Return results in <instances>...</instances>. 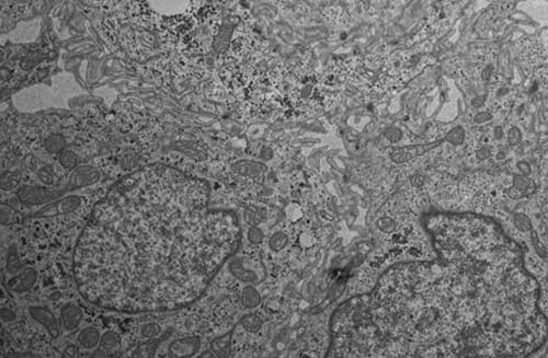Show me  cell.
I'll use <instances>...</instances> for the list:
<instances>
[{
	"label": "cell",
	"instance_id": "1",
	"mask_svg": "<svg viewBox=\"0 0 548 358\" xmlns=\"http://www.w3.org/2000/svg\"><path fill=\"white\" fill-rule=\"evenodd\" d=\"M111 207L95 209L74 256L80 293L103 308L175 309L200 296L209 281L158 242L214 271L240 242L234 214H203L171 205L141 210Z\"/></svg>",
	"mask_w": 548,
	"mask_h": 358
},
{
	"label": "cell",
	"instance_id": "2",
	"mask_svg": "<svg viewBox=\"0 0 548 358\" xmlns=\"http://www.w3.org/2000/svg\"><path fill=\"white\" fill-rule=\"evenodd\" d=\"M427 226L440 256L453 355L521 357L538 351L548 340V320L521 247L482 215L436 214Z\"/></svg>",
	"mask_w": 548,
	"mask_h": 358
},
{
	"label": "cell",
	"instance_id": "3",
	"mask_svg": "<svg viewBox=\"0 0 548 358\" xmlns=\"http://www.w3.org/2000/svg\"><path fill=\"white\" fill-rule=\"evenodd\" d=\"M61 195L60 192L40 187H23L18 191L21 203L25 205H41L52 202Z\"/></svg>",
	"mask_w": 548,
	"mask_h": 358
},
{
	"label": "cell",
	"instance_id": "4",
	"mask_svg": "<svg viewBox=\"0 0 548 358\" xmlns=\"http://www.w3.org/2000/svg\"><path fill=\"white\" fill-rule=\"evenodd\" d=\"M440 142H431V144H422V145H411V146H403L394 148L389 154L390 159L393 160L395 163H404L410 160L415 159L417 157L424 155L427 151L431 150L434 147H436Z\"/></svg>",
	"mask_w": 548,
	"mask_h": 358
},
{
	"label": "cell",
	"instance_id": "5",
	"mask_svg": "<svg viewBox=\"0 0 548 358\" xmlns=\"http://www.w3.org/2000/svg\"><path fill=\"white\" fill-rule=\"evenodd\" d=\"M201 347L199 336H188L176 340L169 346V356L174 358H183L194 356Z\"/></svg>",
	"mask_w": 548,
	"mask_h": 358
},
{
	"label": "cell",
	"instance_id": "6",
	"mask_svg": "<svg viewBox=\"0 0 548 358\" xmlns=\"http://www.w3.org/2000/svg\"><path fill=\"white\" fill-rule=\"evenodd\" d=\"M29 313H30L31 317L36 322L42 324L48 331V333L52 335V338H57L58 334H60V327H58L57 319L55 318L52 311L48 310V308H44V307H30L29 308Z\"/></svg>",
	"mask_w": 548,
	"mask_h": 358
},
{
	"label": "cell",
	"instance_id": "7",
	"mask_svg": "<svg viewBox=\"0 0 548 358\" xmlns=\"http://www.w3.org/2000/svg\"><path fill=\"white\" fill-rule=\"evenodd\" d=\"M36 280H37L36 269L33 267H27L19 276H16L14 279L10 280L9 281L10 289L14 290L16 293H25L34 286V284L36 283Z\"/></svg>",
	"mask_w": 548,
	"mask_h": 358
},
{
	"label": "cell",
	"instance_id": "8",
	"mask_svg": "<svg viewBox=\"0 0 548 358\" xmlns=\"http://www.w3.org/2000/svg\"><path fill=\"white\" fill-rule=\"evenodd\" d=\"M100 179L99 171L92 167H80L76 170L69 181V184L73 187H82L86 185L94 184L98 182Z\"/></svg>",
	"mask_w": 548,
	"mask_h": 358
},
{
	"label": "cell",
	"instance_id": "9",
	"mask_svg": "<svg viewBox=\"0 0 548 358\" xmlns=\"http://www.w3.org/2000/svg\"><path fill=\"white\" fill-rule=\"evenodd\" d=\"M81 205V199L79 196H68L66 199L57 202L56 204L50 205L49 207L43 209L39 216H53V215L68 214L77 209Z\"/></svg>",
	"mask_w": 548,
	"mask_h": 358
},
{
	"label": "cell",
	"instance_id": "10",
	"mask_svg": "<svg viewBox=\"0 0 548 358\" xmlns=\"http://www.w3.org/2000/svg\"><path fill=\"white\" fill-rule=\"evenodd\" d=\"M231 169L239 175L256 178L267 171V166L262 162L254 161V160H242L233 164Z\"/></svg>",
	"mask_w": 548,
	"mask_h": 358
},
{
	"label": "cell",
	"instance_id": "11",
	"mask_svg": "<svg viewBox=\"0 0 548 358\" xmlns=\"http://www.w3.org/2000/svg\"><path fill=\"white\" fill-rule=\"evenodd\" d=\"M61 317L65 328L70 331L74 330L76 327H78V324L81 322L83 312L78 306L74 304H67L61 310Z\"/></svg>",
	"mask_w": 548,
	"mask_h": 358
},
{
	"label": "cell",
	"instance_id": "12",
	"mask_svg": "<svg viewBox=\"0 0 548 358\" xmlns=\"http://www.w3.org/2000/svg\"><path fill=\"white\" fill-rule=\"evenodd\" d=\"M229 271L236 277V279L246 283H255L258 280V275L251 269H248L244 266L242 261L240 259H234L229 263Z\"/></svg>",
	"mask_w": 548,
	"mask_h": 358
},
{
	"label": "cell",
	"instance_id": "13",
	"mask_svg": "<svg viewBox=\"0 0 548 358\" xmlns=\"http://www.w3.org/2000/svg\"><path fill=\"white\" fill-rule=\"evenodd\" d=\"M231 336L233 331L218 336L210 342V351L217 357H228L231 353Z\"/></svg>",
	"mask_w": 548,
	"mask_h": 358
},
{
	"label": "cell",
	"instance_id": "14",
	"mask_svg": "<svg viewBox=\"0 0 548 358\" xmlns=\"http://www.w3.org/2000/svg\"><path fill=\"white\" fill-rule=\"evenodd\" d=\"M100 349L108 354V356H114L121 351V339L117 333L113 331H107L101 336Z\"/></svg>",
	"mask_w": 548,
	"mask_h": 358
},
{
	"label": "cell",
	"instance_id": "15",
	"mask_svg": "<svg viewBox=\"0 0 548 358\" xmlns=\"http://www.w3.org/2000/svg\"><path fill=\"white\" fill-rule=\"evenodd\" d=\"M78 340L85 348H95L100 342V332L95 327H87L80 332Z\"/></svg>",
	"mask_w": 548,
	"mask_h": 358
},
{
	"label": "cell",
	"instance_id": "16",
	"mask_svg": "<svg viewBox=\"0 0 548 358\" xmlns=\"http://www.w3.org/2000/svg\"><path fill=\"white\" fill-rule=\"evenodd\" d=\"M164 339H167V336H164V338L162 336V338L149 339V341H147V342L141 344L140 346L135 349V352L133 354V357H137V358L154 357L155 353H156V349L158 348L159 344L161 343V341H163Z\"/></svg>",
	"mask_w": 548,
	"mask_h": 358
},
{
	"label": "cell",
	"instance_id": "17",
	"mask_svg": "<svg viewBox=\"0 0 548 358\" xmlns=\"http://www.w3.org/2000/svg\"><path fill=\"white\" fill-rule=\"evenodd\" d=\"M6 269L7 272L10 274H16L21 269L20 255H19L18 248H16V244H11L9 250H8Z\"/></svg>",
	"mask_w": 548,
	"mask_h": 358
},
{
	"label": "cell",
	"instance_id": "18",
	"mask_svg": "<svg viewBox=\"0 0 548 358\" xmlns=\"http://www.w3.org/2000/svg\"><path fill=\"white\" fill-rule=\"evenodd\" d=\"M44 146L46 150L52 154L62 153L63 149H64L66 146V140L62 135L53 134L46 138V140L44 141Z\"/></svg>",
	"mask_w": 548,
	"mask_h": 358
},
{
	"label": "cell",
	"instance_id": "19",
	"mask_svg": "<svg viewBox=\"0 0 548 358\" xmlns=\"http://www.w3.org/2000/svg\"><path fill=\"white\" fill-rule=\"evenodd\" d=\"M264 217H265L264 210L261 209L260 207H257V206H249V207L246 208V210H244L243 213L244 221L250 226H257L258 224H260V222L263 220Z\"/></svg>",
	"mask_w": 548,
	"mask_h": 358
},
{
	"label": "cell",
	"instance_id": "20",
	"mask_svg": "<svg viewBox=\"0 0 548 358\" xmlns=\"http://www.w3.org/2000/svg\"><path fill=\"white\" fill-rule=\"evenodd\" d=\"M242 301L246 308H256L260 304V295L254 287L248 286L242 290Z\"/></svg>",
	"mask_w": 548,
	"mask_h": 358
},
{
	"label": "cell",
	"instance_id": "21",
	"mask_svg": "<svg viewBox=\"0 0 548 358\" xmlns=\"http://www.w3.org/2000/svg\"><path fill=\"white\" fill-rule=\"evenodd\" d=\"M242 324L244 330L249 333H256L262 327V321L257 314L248 313L242 318Z\"/></svg>",
	"mask_w": 548,
	"mask_h": 358
},
{
	"label": "cell",
	"instance_id": "22",
	"mask_svg": "<svg viewBox=\"0 0 548 358\" xmlns=\"http://www.w3.org/2000/svg\"><path fill=\"white\" fill-rule=\"evenodd\" d=\"M60 162L63 167L67 170H71L76 168L78 163V157L74 151L63 150L60 155Z\"/></svg>",
	"mask_w": 548,
	"mask_h": 358
},
{
	"label": "cell",
	"instance_id": "23",
	"mask_svg": "<svg viewBox=\"0 0 548 358\" xmlns=\"http://www.w3.org/2000/svg\"><path fill=\"white\" fill-rule=\"evenodd\" d=\"M286 244H288V237H286L284 233H281V231L274 233L269 240L270 248L276 252L283 250L286 247Z\"/></svg>",
	"mask_w": 548,
	"mask_h": 358
},
{
	"label": "cell",
	"instance_id": "24",
	"mask_svg": "<svg viewBox=\"0 0 548 358\" xmlns=\"http://www.w3.org/2000/svg\"><path fill=\"white\" fill-rule=\"evenodd\" d=\"M141 333L146 339H155L158 338L161 333V327L158 323L150 322L147 323L145 326H143L141 328Z\"/></svg>",
	"mask_w": 548,
	"mask_h": 358
},
{
	"label": "cell",
	"instance_id": "25",
	"mask_svg": "<svg viewBox=\"0 0 548 358\" xmlns=\"http://www.w3.org/2000/svg\"><path fill=\"white\" fill-rule=\"evenodd\" d=\"M464 140H465V132H464V129L462 127H459V126L458 127L453 128L451 132H449L448 135H446V140L454 146L461 145Z\"/></svg>",
	"mask_w": 548,
	"mask_h": 358
},
{
	"label": "cell",
	"instance_id": "26",
	"mask_svg": "<svg viewBox=\"0 0 548 358\" xmlns=\"http://www.w3.org/2000/svg\"><path fill=\"white\" fill-rule=\"evenodd\" d=\"M384 137L386 138L387 140H389L390 142H398L402 140L403 138V132L402 129H399L398 127H395V126H389V127H387L385 130H384Z\"/></svg>",
	"mask_w": 548,
	"mask_h": 358
},
{
	"label": "cell",
	"instance_id": "27",
	"mask_svg": "<svg viewBox=\"0 0 548 358\" xmlns=\"http://www.w3.org/2000/svg\"><path fill=\"white\" fill-rule=\"evenodd\" d=\"M264 233L259 227L251 226L249 230H248V240L254 244H259L263 241Z\"/></svg>",
	"mask_w": 548,
	"mask_h": 358
},
{
	"label": "cell",
	"instance_id": "28",
	"mask_svg": "<svg viewBox=\"0 0 548 358\" xmlns=\"http://www.w3.org/2000/svg\"><path fill=\"white\" fill-rule=\"evenodd\" d=\"M377 226H378V228L383 231V233H391V231H394L396 229V226H397V224H396V221L394 220V219H391L389 217H384V218L379 219L378 222H377Z\"/></svg>",
	"mask_w": 548,
	"mask_h": 358
},
{
	"label": "cell",
	"instance_id": "29",
	"mask_svg": "<svg viewBox=\"0 0 548 358\" xmlns=\"http://www.w3.org/2000/svg\"><path fill=\"white\" fill-rule=\"evenodd\" d=\"M39 178L44 184L50 185L54 182V170L50 166L43 167L39 172Z\"/></svg>",
	"mask_w": 548,
	"mask_h": 358
},
{
	"label": "cell",
	"instance_id": "30",
	"mask_svg": "<svg viewBox=\"0 0 548 358\" xmlns=\"http://www.w3.org/2000/svg\"><path fill=\"white\" fill-rule=\"evenodd\" d=\"M531 181L525 178V176H516L514 178V187L518 189L520 192H526L530 188Z\"/></svg>",
	"mask_w": 548,
	"mask_h": 358
},
{
	"label": "cell",
	"instance_id": "31",
	"mask_svg": "<svg viewBox=\"0 0 548 358\" xmlns=\"http://www.w3.org/2000/svg\"><path fill=\"white\" fill-rule=\"evenodd\" d=\"M514 222H516V226L517 227V228L521 229V230L525 231V230H529L531 228V222L529 220V218L523 216V215H517V216L516 217V220H514Z\"/></svg>",
	"mask_w": 548,
	"mask_h": 358
},
{
	"label": "cell",
	"instance_id": "32",
	"mask_svg": "<svg viewBox=\"0 0 548 358\" xmlns=\"http://www.w3.org/2000/svg\"><path fill=\"white\" fill-rule=\"evenodd\" d=\"M521 138H522L521 132H520V130H518L516 127H513V128L509 132L508 140H509L510 144H511V145H516V144H518V142H520V140H521Z\"/></svg>",
	"mask_w": 548,
	"mask_h": 358
},
{
	"label": "cell",
	"instance_id": "33",
	"mask_svg": "<svg viewBox=\"0 0 548 358\" xmlns=\"http://www.w3.org/2000/svg\"><path fill=\"white\" fill-rule=\"evenodd\" d=\"M78 347L76 346V345H68V346L66 347L65 349V353H64V356L65 357H70V358H74V357H78Z\"/></svg>",
	"mask_w": 548,
	"mask_h": 358
},
{
	"label": "cell",
	"instance_id": "34",
	"mask_svg": "<svg viewBox=\"0 0 548 358\" xmlns=\"http://www.w3.org/2000/svg\"><path fill=\"white\" fill-rule=\"evenodd\" d=\"M1 318L2 320H5V321H11V320H14L16 318V313L9 309H2Z\"/></svg>",
	"mask_w": 548,
	"mask_h": 358
},
{
	"label": "cell",
	"instance_id": "35",
	"mask_svg": "<svg viewBox=\"0 0 548 358\" xmlns=\"http://www.w3.org/2000/svg\"><path fill=\"white\" fill-rule=\"evenodd\" d=\"M260 156H261V158L264 159V160H270L273 157V151L270 148H267V147H265V148L261 150Z\"/></svg>",
	"mask_w": 548,
	"mask_h": 358
},
{
	"label": "cell",
	"instance_id": "36",
	"mask_svg": "<svg viewBox=\"0 0 548 358\" xmlns=\"http://www.w3.org/2000/svg\"><path fill=\"white\" fill-rule=\"evenodd\" d=\"M491 119V115L489 114V113H479V114L476 116V122H478V123H483V122H486L488 120Z\"/></svg>",
	"mask_w": 548,
	"mask_h": 358
},
{
	"label": "cell",
	"instance_id": "37",
	"mask_svg": "<svg viewBox=\"0 0 548 358\" xmlns=\"http://www.w3.org/2000/svg\"><path fill=\"white\" fill-rule=\"evenodd\" d=\"M411 183L415 185V187H420V185H422L423 183V178L421 175H415L411 178Z\"/></svg>",
	"mask_w": 548,
	"mask_h": 358
},
{
	"label": "cell",
	"instance_id": "38",
	"mask_svg": "<svg viewBox=\"0 0 548 358\" xmlns=\"http://www.w3.org/2000/svg\"><path fill=\"white\" fill-rule=\"evenodd\" d=\"M489 155H490V151H489V150L486 149V148H484V149L478 151V157H479V159H486V158L489 157Z\"/></svg>",
	"mask_w": 548,
	"mask_h": 358
},
{
	"label": "cell",
	"instance_id": "39",
	"mask_svg": "<svg viewBox=\"0 0 548 358\" xmlns=\"http://www.w3.org/2000/svg\"><path fill=\"white\" fill-rule=\"evenodd\" d=\"M518 167H520V169L522 170V172H524V173H525V174H528V173H529V172H530V167H529V164H528V163H525V162H521L520 164H518Z\"/></svg>",
	"mask_w": 548,
	"mask_h": 358
},
{
	"label": "cell",
	"instance_id": "40",
	"mask_svg": "<svg viewBox=\"0 0 548 358\" xmlns=\"http://www.w3.org/2000/svg\"><path fill=\"white\" fill-rule=\"evenodd\" d=\"M210 351H209L208 353H206V352H205V353H203V354H201V355H200V356H201V357H214V356H215V354H214V353H213V354H210Z\"/></svg>",
	"mask_w": 548,
	"mask_h": 358
},
{
	"label": "cell",
	"instance_id": "41",
	"mask_svg": "<svg viewBox=\"0 0 548 358\" xmlns=\"http://www.w3.org/2000/svg\"><path fill=\"white\" fill-rule=\"evenodd\" d=\"M497 137H498V138L501 137V128L500 127L497 128Z\"/></svg>",
	"mask_w": 548,
	"mask_h": 358
}]
</instances>
